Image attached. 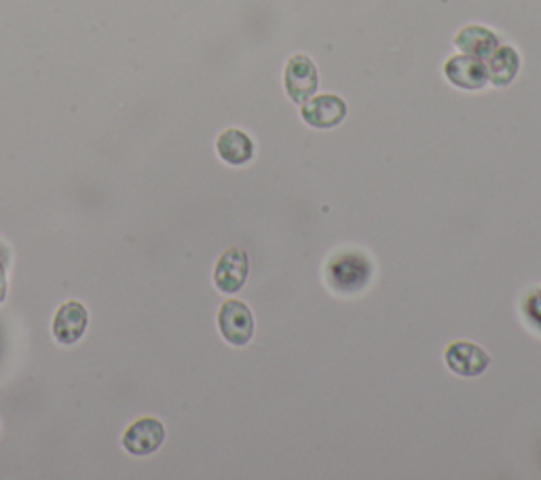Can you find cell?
<instances>
[{
    "label": "cell",
    "instance_id": "6da1fadb",
    "mask_svg": "<svg viewBox=\"0 0 541 480\" xmlns=\"http://www.w3.org/2000/svg\"><path fill=\"white\" fill-rule=\"evenodd\" d=\"M370 275V258L358 250H345L334 254L328 263V282L334 290L343 294L362 290L370 282Z\"/></svg>",
    "mask_w": 541,
    "mask_h": 480
},
{
    "label": "cell",
    "instance_id": "7a4b0ae2",
    "mask_svg": "<svg viewBox=\"0 0 541 480\" xmlns=\"http://www.w3.org/2000/svg\"><path fill=\"white\" fill-rule=\"evenodd\" d=\"M218 328L227 343L244 347L254 335V316L244 301H225L218 311Z\"/></svg>",
    "mask_w": 541,
    "mask_h": 480
},
{
    "label": "cell",
    "instance_id": "3957f363",
    "mask_svg": "<svg viewBox=\"0 0 541 480\" xmlns=\"http://www.w3.org/2000/svg\"><path fill=\"white\" fill-rule=\"evenodd\" d=\"M317 85H320V79H317V68L309 55H292L284 70V87L288 98L296 104H303L315 96Z\"/></svg>",
    "mask_w": 541,
    "mask_h": 480
},
{
    "label": "cell",
    "instance_id": "277c9868",
    "mask_svg": "<svg viewBox=\"0 0 541 480\" xmlns=\"http://www.w3.org/2000/svg\"><path fill=\"white\" fill-rule=\"evenodd\" d=\"M165 440V426L157 417H140L123 432L121 445L134 457L153 455L161 449Z\"/></svg>",
    "mask_w": 541,
    "mask_h": 480
},
{
    "label": "cell",
    "instance_id": "5b68a950",
    "mask_svg": "<svg viewBox=\"0 0 541 480\" xmlns=\"http://www.w3.org/2000/svg\"><path fill=\"white\" fill-rule=\"evenodd\" d=\"M89 326V311L79 301H66L55 311L53 318V339L60 345H74L83 339Z\"/></svg>",
    "mask_w": 541,
    "mask_h": 480
},
{
    "label": "cell",
    "instance_id": "8992f818",
    "mask_svg": "<svg viewBox=\"0 0 541 480\" xmlns=\"http://www.w3.org/2000/svg\"><path fill=\"white\" fill-rule=\"evenodd\" d=\"M444 77L449 79L451 85L465 89V91H476L482 89L489 83V70L484 60L474 58V55H453V58L446 60L444 64Z\"/></svg>",
    "mask_w": 541,
    "mask_h": 480
},
{
    "label": "cell",
    "instance_id": "52a82bcc",
    "mask_svg": "<svg viewBox=\"0 0 541 480\" xmlns=\"http://www.w3.org/2000/svg\"><path fill=\"white\" fill-rule=\"evenodd\" d=\"M301 117L307 125L315 129H332L345 121L347 104L343 98L334 94L313 96L301 106Z\"/></svg>",
    "mask_w": 541,
    "mask_h": 480
},
{
    "label": "cell",
    "instance_id": "ba28073f",
    "mask_svg": "<svg viewBox=\"0 0 541 480\" xmlns=\"http://www.w3.org/2000/svg\"><path fill=\"white\" fill-rule=\"evenodd\" d=\"M250 273L248 254L241 248H231L218 258L214 269V284L220 292L235 294L244 288Z\"/></svg>",
    "mask_w": 541,
    "mask_h": 480
},
{
    "label": "cell",
    "instance_id": "9c48e42d",
    "mask_svg": "<svg viewBox=\"0 0 541 480\" xmlns=\"http://www.w3.org/2000/svg\"><path fill=\"white\" fill-rule=\"evenodd\" d=\"M444 360L451 371L461 377H478L489 368V354L470 341H455L444 352Z\"/></svg>",
    "mask_w": 541,
    "mask_h": 480
},
{
    "label": "cell",
    "instance_id": "30bf717a",
    "mask_svg": "<svg viewBox=\"0 0 541 480\" xmlns=\"http://www.w3.org/2000/svg\"><path fill=\"white\" fill-rule=\"evenodd\" d=\"M455 47L465 55H474L478 60H489L499 47V39L487 26L472 24L457 32Z\"/></svg>",
    "mask_w": 541,
    "mask_h": 480
},
{
    "label": "cell",
    "instance_id": "8fae6325",
    "mask_svg": "<svg viewBox=\"0 0 541 480\" xmlns=\"http://www.w3.org/2000/svg\"><path fill=\"white\" fill-rule=\"evenodd\" d=\"M216 153L227 165H246L254 157V142L244 129L229 127L216 138Z\"/></svg>",
    "mask_w": 541,
    "mask_h": 480
},
{
    "label": "cell",
    "instance_id": "7c38bea8",
    "mask_svg": "<svg viewBox=\"0 0 541 480\" xmlns=\"http://www.w3.org/2000/svg\"><path fill=\"white\" fill-rule=\"evenodd\" d=\"M489 81L495 87H508L520 70V55L512 47L499 45L487 64Z\"/></svg>",
    "mask_w": 541,
    "mask_h": 480
},
{
    "label": "cell",
    "instance_id": "4fadbf2b",
    "mask_svg": "<svg viewBox=\"0 0 541 480\" xmlns=\"http://www.w3.org/2000/svg\"><path fill=\"white\" fill-rule=\"evenodd\" d=\"M522 313H525V318L529 320L531 326L541 330V290L539 288L529 292L525 301H522Z\"/></svg>",
    "mask_w": 541,
    "mask_h": 480
},
{
    "label": "cell",
    "instance_id": "5bb4252c",
    "mask_svg": "<svg viewBox=\"0 0 541 480\" xmlns=\"http://www.w3.org/2000/svg\"><path fill=\"white\" fill-rule=\"evenodd\" d=\"M5 299V261H0V303Z\"/></svg>",
    "mask_w": 541,
    "mask_h": 480
}]
</instances>
